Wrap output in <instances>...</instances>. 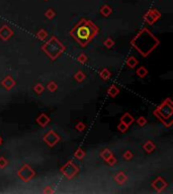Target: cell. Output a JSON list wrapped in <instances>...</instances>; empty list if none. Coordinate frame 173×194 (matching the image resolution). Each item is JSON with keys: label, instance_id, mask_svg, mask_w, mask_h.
I'll return each instance as SVG.
<instances>
[{"label": "cell", "instance_id": "1", "mask_svg": "<svg viewBox=\"0 0 173 194\" xmlns=\"http://www.w3.org/2000/svg\"><path fill=\"white\" fill-rule=\"evenodd\" d=\"M96 33L97 27L94 26V23L84 18L81 19L71 31L72 36L75 37L76 40L82 46H85L89 43V41L92 40Z\"/></svg>", "mask_w": 173, "mask_h": 194}, {"label": "cell", "instance_id": "2", "mask_svg": "<svg viewBox=\"0 0 173 194\" xmlns=\"http://www.w3.org/2000/svg\"><path fill=\"white\" fill-rule=\"evenodd\" d=\"M160 16H161L160 12H159L157 9H152L150 11H148L147 14L145 15V20H146L148 23L152 24L154 22H156L157 19L160 18Z\"/></svg>", "mask_w": 173, "mask_h": 194}, {"label": "cell", "instance_id": "3", "mask_svg": "<svg viewBox=\"0 0 173 194\" xmlns=\"http://www.w3.org/2000/svg\"><path fill=\"white\" fill-rule=\"evenodd\" d=\"M63 168H66V169H68V170H69V171L64 172V174H65L68 178H72L73 176L75 175L77 172H78V168L75 167V166H74V165L72 164V162H69V163L67 164V165H65Z\"/></svg>", "mask_w": 173, "mask_h": 194}, {"label": "cell", "instance_id": "4", "mask_svg": "<svg viewBox=\"0 0 173 194\" xmlns=\"http://www.w3.org/2000/svg\"><path fill=\"white\" fill-rule=\"evenodd\" d=\"M166 185L167 184H166V182L162 178H158L153 182V186H156L155 188H156L158 191H161L162 189H164L166 187Z\"/></svg>", "mask_w": 173, "mask_h": 194}, {"label": "cell", "instance_id": "5", "mask_svg": "<svg viewBox=\"0 0 173 194\" xmlns=\"http://www.w3.org/2000/svg\"><path fill=\"white\" fill-rule=\"evenodd\" d=\"M112 12V9L111 6H108V5H103L102 7L100 8V13L102 15H104V16H108Z\"/></svg>", "mask_w": 173, "mask_h": 194}, {"label": "cell", "instance_id": "6", "mask_svg": "<svg viewBox=\"0 0 173 194\" xmlns=\"http://www.w3.org/2000/svg\"><path fill=\"white\" fill-rule=\"evenodd\" d=\"M133 121H134V118H133L132 116H131L129 113H126L125 115L123 116V118H122V121H123V125H126L127 126H128V125H130L131 123L133 122Z\"/></svg>", "mask_w": 173, "mask_h": 194}, {"label": "cell", "instance_id": "7", "mask_svg": "<svg viewBox=\"0 0 173 194\" xmlns=\"http://www.w3.org/2000/svg\"><path fill=\"white\" fill-rule=\"evenodd\" d=\"M38 123H40L41 125L44 126V125H46L49 122V117L46 114H42L40 117L38 118Z\"/></svg>", "mask_w": 173, "mask_h": 194}, {"label": "cell", "instance_id": "8", "mask_svg": "<svg viewBox=\"0 0 173 194\" xmlns=\"http://www.w3.org/2000/svg\"><path fill=\"white\" fill-rule=\"evenodd\" d=\"M45 14H46V16H47L49 19H52V18H54V17H55L56 13H55V11L52 8H49L47 11H46Z\"/></svg>", "mask_w": 173, "mask_h": 194}, {"label": "cell", "instance_id": "9", "mask_svg": "<svg viewBox=\"0 0 173 194\" xmlns=\"http://www.w3.org/2000/svg\"><path fill=\"white\" fill-rule=\"evenodd\" d=\"M144 148H145V150H146L147 152H151L152 150H154V149H155V146H154V145L152 144L151 142H148V143L144 146Z\"/></svg>", "mask_w": 173, "mask_h": 194}, {"label": "cell", "instance_id": "10", "mask_svg": "<svg viewBox=\"0 0 173 194\" xmlns=\"http://www.w3.org/2000/svg\"><path fill=\"white\" fill-rule=\"evenodd\" d=\"M108 93L111 95V96H115L116 94L119 93V89L116 87H115V86H112L111 88V90L108 91Z\"/></svg>", "mask_w": 173, "mask_h": 194}, {"label": "cell", "instance_id": "11", "mask_svg": "<svg viewBox=\"0 0 173 194\" xmlns=\"http://www.w3.org/2000/svg\"><path fill=\"white\" fill-rule=\"evenodd\" d=\"M38 38H41V40H44V38H45L46 37H47V31L42 30L38 31Z\"/></svg>", "mask_w": 173, "mask_h": 194}, {"label": "cell", "instance_id": "12", "mask_svg": "<svg viewBox=\"0 0 173 194\" xmlns=\"http://www.w3.org/2000/svg\"><path fill=\"white\" fill-rule=\"evenodd\" d=\"M137 60L135 59V58H131L129 61H128V65L130 66V67H135V65L137 64Z\"/></svg>", "mask_w": 173, "mask_h": 194}, {"label": "cell", "instance_id": "13", "mask_svg": "<svg viewBox=\"0 0 173 194\" xmlns=\"http://www.w3.org/2000/svg\"><path fill=\"white\" fill-rule=\"evenodd\" d=\"M146 74H147V72H146V70H145L144 68H141V69L138 70V75L141 76V77H144Z\"/></svg>", "mask_w": 173, "mask_h": 194}, {"label": "cell", "instance_id": "14", "mask_svg": "<svg viewBox=\"0 0 173 194\" xmlns=\"http://www.w3.org/2000/svg\"><path fill=\"white\" fill-rule=\"evenodd\" d=\"M75 156H76L77 158L81 159V158H82V157L84 156V153H83V152L81 151V150H78V151H77L76 153H75Z\"/></svg>", "mask_w": 173, "mask_h": 194}, {"label": "cell", "instance_id": "15", "mask_svg": "<svg viewBox=\"0 0 173 194\" xmlns=\"http://www.w3.org/2000/svg\"><path fill=\"white\" fill-rule=\"evenodd\" d=\"M100 75L103 77L104 79H107V78H108V77H109V72H107V70H103V72H102Z\"/></svg>", "mask_w": 173, "mask_h": 194}, {"label": "cell", "instance_id": "16", "mask_svg": "<svg viewBox=\"0 0 173 194\" xmlns=\"http://www.w3.org/2000/svg\"><path fill=\"white\" fill-rule=\"evenodd\" d=\"M49 89H50V91H55V89H56V87H57V86H56V84L54 83V82H52V83H50V84H49Z\"/></svg>", "mask_w": 173, "mask_h": 194}, {"label": "cell", "instance_id": "17", "mask_svg": "<svg viewBox=\"0 0 173 194\" xmlns=\"http://www.w3.org/2000/svg\"><path fill=\"white\" fill-rule=\"evenodd\" d=\"M75 78H76L77 80H78V81H81V80H82V78H84V75H83V74L81 73V72H79V73L75 76Z\"/></svg>", "mask_w": 173, "mask_h": 194}, {"label": "cell", "instance_id": "18", "mask_svg": "<svg viewBox=\"0 0 173 194\" xmlns=\"http://www.w3.org/2000/svg\"><path fill=\"white\" fill-rule=\"evenodd\" d=\"M78 61H80L81 63H84L86 61V56L85 55H80L78 58Z\"/></svg>", "mask_w": 173, "mask_h": 194}, {"label": "cell", "instance_id": "19", "mask_svg": "<svg viewBox=\"0 0 173 194\" xmlns=\"http://www.w3.org/2000/svg\"><path fill=\"white\" fill-rule=\"evenodd\" d=\"M34 89H36V91H37L38 93H41L42 91H43V89H44V88L42 87L41 85H37L36 87H34Z\"/></svg>", "mask_w": 173, "mask_h": 194}, {"label": "cell", "instance_id": "20", "mask_svg": "<svg viewBox=\"0 0 173 194\" xmlns=\"http://www.w3.org/2000/svg\"><path fill=\"white\" fill-rule=\"evenodd\" d=\"M138 123H139L140 125H144L145 123H146V121H145V118H144V117L139 118V121H138Z\"/></svg>", "mask_w": 173, "mask_h": 194}, {"label": "cell", "instance_id": "21", "mask_svg": "<svg viewBox=\"0 0 173 194\" xmlns=\"http://www.w3.org/2000/svg\"><path fill=\"white\" fill-rule=\"evenodd\" d=\"M114 45V42H112L111 40H107V42H105V46H107V47H109V46Z\"/></svg>", "mask_w": 173, "mask_h": 194}, {"label": "cell", "instance_id": "22", "mask_svg": "<svg viewBox=\"0 0 173 194\" xmlns=\"http://www.w3.org/2000/svg\"><path fill=\"white\" fill-rule=\"evenodd\" d=\"M123 157H126L127 159H131V158L133 157V155H131V153H130V152H127V154H126V155H125V156H123Z\"/></svg>", "mask_w": 173, "mask_h": 194}]
</instances>
